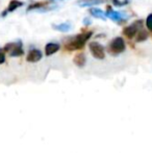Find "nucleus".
Wrapping results in <instances>:
<instances>
[{"instance_id":"7ed1b4c3","label":"nucleus","mask_w":152,"mask_h":153,"mask_svg":"<svg viewBox=\"0 0 152 153\" xmlns=\"http://www.w3.org/2000/svg\"><path fill=\"white\" fill-rule=\"evenodd\" d=\"M3 50L7 52L12 57H18L24 54V51L22 48V43L15 42V43H7L3 47Z\"/></svg>"},{"instance_id":"a211bd4d","label":"nucleus","mask_w":152,"mask_h":153,"mask_svg":"<svg viewBox=\"0 0 152 153\" xmlns=\"http://www.w3.org/2000/svg\"><path fill=\"white\" fill-rule=\"evenodd\" d=\"M4 62H5V54H4L3 52H1V51H0V65L3 64Z\"/></svg>"},{"instance_id":"4468645a","label":"nucleus","mask_w":152,"mask_h":153,"mask_svg":"<svg viewBox=\"0 0 152 153\" xmlns=\"http://www.w3.org/2000/svg\"><path fill=\"white\" fill-rule=\"evenodd\" d=\"M149 36V33L148 31H146L145 29H141L140 31L136 33V43H141V42H144L148 39Z\"/></svg>"},{"instance_id":"9b49d317","label":"nucleus","mask_w":152,"mask_h":153,"mask_svg":"<svg viewBox=\"0 0 152 153\" xmlns=\"http://www.w3.org/2000/svg\"><path fill=\"white\" fill-rule=\"evenodd\" d=\"M90 14L94 17V18H97V19H101L102 21H105L106 20V16H105V13L103 10H101L100 8L97 7H91L90 8Z\"/></svg>"},{"instance_id":"dca6fc26","label":"nucleus","mask_w":152,"mask_h":153,"mask_svg":"<svg viewBox=\"0 0 152 153\" xmlns=\"http://www.w3.org/2000/svg\"><path fill=\"white\" fill-rule=\"evenodd\" d=\"M146 26L149 31L152 32V14H149L146 19Z\"/></svg>"},{"instance_id":"0eeeda50","label":"nucleus","mask_w":152,"mask_h":153,"mask_svg":"<svg viewBox=\"0 0 152 153\" xmlns=\"http://www.w3.org/2000/svg\"><path fill=\"white\" fill-rule=\"evenodd\" d=\"M43 57V54L39 49H31L26 56V61L28 62H38Z\"/></svg>"},{"instance_id":"9d476101","label":"nucleus","mask_w":152,"mask_h":153,"mask_svg":"<svg viewBox=\"0 0 152 153\" xmlns=\"http://www.w3.org/2000/svg\"><path fill=\"white\" fill-rule=\"evenodd\" d=\"M105 0H78L77 4H78L80 7H85V6H94L98 5V4L104 3Z\"/></svg>"},{"instance_id":"f03ea898","label":"nucleus","mask_w":152,"mask_h":153,"mask_svg":"<svg viewBox=\"0 0 152 153\" xmlns=\"http://www.w3.org/2000/svg\"><path fill=\"white\" fill-rule=\"evenodd\" d=\"M126 49L125 41L121 38V36H117L112 40V42L108 44V53L113 55H118L120 53H123Z\"/></svg>"},{"instance_id":"20e7f679","label":"nucleus","mask_w":152,"mask_h":153,"mask_svg":"<svg viewBox=\"0 0 152 153\" xmlns=\"http://www.w3.org/2000/svg\"><path fill=\"white\" fill-rule=\"evenodd\" d=\"M141 29H144L143 28V21L138 20L132 23L131 25L126 26L125 28L123 29V34L127 39H132V38H134V36H136Z\"/></svg>"},{"instance_id":"1a4fd4ad","label":"nucleus","mask_w":152,"mask_h":153,"mask_svg":"<svg viewBox=\"0 0 152 153\" xmlns=\"http://www.w3.org/2000/svg\"><path fill=\"white\" fill-rule=\"evenodd\" d=\"M23 4H24V3H23L22 1H19V0H10V4H8L7 10H4V12L2 13V16H3V17L5 16L6 13H12V12H14V10H16L17 8L21 7V6H22Z\"/></svg>"},{"instance_id":"f257e3e1","label":"nucleus","mask_w":152,"mask_h":153,"mask_svg":"<svg viewBox=\"0 0 152 153\" xmlns=\"http://www.w3.org/2000/svg\"><path fill=\"white\" fill-rule=\"evenodd\" d=\"M93 36V31H83L81 33L73 36L70 41H68L65 44V50L68 51H74V50H81L85 48V43L87 40L91 39Z\"/></svg>"},{"instance_id":"423d86ee","label":"nucleus","mask_w":152,"mask_h":153,"mask_svg":"<svg viewBox=\"0 0 152 153\" xmlns=\"http://www.w3.org/2000/svg\"><path fill=\"white\" fill-rule=\"evenodd\" d=\"M105 16L106 18H110V20L115 21V22H117L118 24H122V22H124V21L126 20V17L124 16L123 13L121 12H116L112 8V6L108 5L106 6V13H105Z\"/></svg>"},{"instance_id":"6ab92c4d","label":"nucleus","mask_w":152,"mask_h":153,"mask_svg":"<svg viewBox=\"0 0 152 153\" xmlns=\"http://www.w3.org/2000/svg\"><path fill=\"white\" fill-rule=\"evenodd\" d=\"M83 23H85V25H90L91 24V20H90L89 18H85L83 19Z\"/></svg>"},{"instance_id":"f3484780","label":"nucleus","mask_w":152,"mask_h":153,"mask_svg":"<svg viewBox=\"0 0 152 153\" xmlns=\"http://www.w3.org/2000/svg\"><path fill=\"white\" fill-rule=\"evenodd\" d=\"M112 2L116 6H124L128 3V0H123V1H121V0H112Z\"/></svg>"},{"instance_id":"2eb2a0df","label":"nucleus","mask_w":152,"mask_h":153,"mask_svg":"<svg viewBox=\"0 0 152 153\" xmlns=\"http://www.w3.org/2000/svg\"><path fill=\"white\" fill-rule=\"evenodd\" d=\"M48 4L47 1H40V2H36V3H33L27 7V10H38V8H43Z\"/></svg>"},{"instance_id":"39448f33","label":"nucleus","mask_w":152,"mask_h":153,"mask_svg":"<svg viewBox=\"0 0 152 153\" xmlns=\"http://www.w3.org/2000/svg\"><path fill=\"white\" fill-rule=\"evenodd\" d=\"M90 52L92 53L95 59H103L105 57V51H104V47L98 42H91L89 44Z\"/></svg>"},{"instance_id":"f8f14e48","label":"nucleus","mask_w":152,"mask_h":153,"mask_svg":"<svg viewBox=\"0 0 152 153\" xmlns=\"http://www.w3.org/2000/svg\"><path fill=\"white\" fill-rule=\"evenodd\" d=\"M52 28L55 29L57 31H62V32H67L72 28V24L70 22H65V23H61V24H53Z\"/></svg>"},{"instance_id":"ddd939ff","label":"nucleus","mask_w":152,"mask_h":153,"mask_svg":"<svg viewBox=\"0 0 152 153\" xmlns=\"http://www.w3.org/2000/svg\"><path fill=\"white\" fill-rule=\"evenodd\" d=\"M73 62H74V64H75L77 67L81 68V67H83L85 65L87 57H85V55L83 54V53H78V54H76L75 56H74Z\"/></svg>"},{"instance_id":"6e6552de","label":"nucleus","mask_w":152,"mask_h":153,"mask_svg":"<svg viewBox=\"0 0 152 153\" xmlns=\"http://www.w3.org/2000/svg\"><path fill=\"white\" fill-rule=\"evenodd\" d=\"M59 45L56 43H48V44L45 46V54L46 56H50V55L56 53L59 50Z\"/></svg>"}]
</instances>
